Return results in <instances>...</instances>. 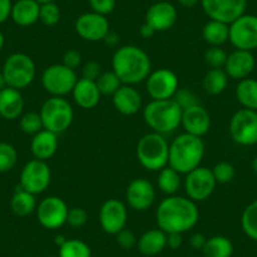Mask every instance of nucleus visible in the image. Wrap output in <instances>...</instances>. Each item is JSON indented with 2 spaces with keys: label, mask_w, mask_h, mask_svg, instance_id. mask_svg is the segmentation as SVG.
Instances as JSON below:
<instances>
[{
  "label": "nucleus",
  "mask_w": 257,
  "mask_h": 257,
  "mask_svg": "<svg viewBox=\"0 0 257 257\" xmlns=\"http://www.w3.org/2000/svg\"><path fill=\"white\" fill-rule=\"evenodd\" d=\"M13 3L12 0H0V24L6 23L12 14Z\"/></svg>",
  "instance_id": "nucleus-48"
},
{
  "label": "nucleus",
  "mask_w": 257,
  "mask_h": 257,
  "mask_svg": "<svg viewBox=\"0 0 257 257\" xmlns=\"http://www.w3.org/2000/svg\"><path fill=\"white\" fill-rule=\"evenodd\" d=\"M113 107L117 112L125 116L137 115L143 106V98L139 91L130 85H121L112 95Z\"/></svg>",
  "instance_id": "nucleus-22"
},
{
  "label": "nucleus",
  "mask_w": 257,
  "mask_h": 257,
  "mask_svg": "<svg viewBox=\"0 0 257 257\" xmlns=\"http://www.w3.org/2000/svg\"><path fill=\"white\" fill-rule=\"evenodd\" d=\"M254 66H256V61H254V56L252 54V52L234 49L227 57L223 70L226 71L229 78L241 81L249 77V75L253 72Z\"/></svg>",
  "instance_id": "nucleus-21"
},
{
  "label": "nucleus",
  "mask_w": 257,
  "mask_h": 257,
  "mask_svg": "<svg viewBox=\"0 0 257 257\" xmlns=\"http://www.w3.org/2000/svg\"><path fill=\"white\" fill-rule=\"evenodd\" d=\"M73 100L76 105L80 106L81 108L90 110V108L96 107L101 100V92L98 91L96 81L86 80V78H78L75 88L72 91Z\"/></svg>",
  "instance_id": "nucleus-25"
},
{
  "label": "nucleus",
  "mask_w": 257,
  "mask_h": 257,
  "mask_svg": "<svg viewBox=\"0 0 257 257\" xmlns=\"http://www.w3.org/2000/svg\"><path fill=\"white\" fill-rule=\"evenodd\" d=\"M112 71L122 85L134 86L147 81L152 73V61L144 49L138 46L118 47L112 56Z\"/></svg>",
  "instance_id": "nucleus-2"
},
{
  "label": "nucleus",
  "mask_w": 257,
  "mask_h": 257,
  "mask_svg": "<svg viewBox=\"0 0 257 257\" xmlns=\"http://www.w3.org/2000/svg\"><path fill=\"white\" fill-rule=\"evenodd\" d=\"M98 222L101 228L107 234H117L126 227L127 222V208L125 203L116 198L105 201L98 212Z\"/></svg>",
  "instance_id": "nucleus-16"
},
{
  "label": "nucleus",
  "mask_w": 257,
  "mask_h": 257,
  "mask_svg": "<svg viewBox=\"0 0 257 257\" xmlns=\"http://www.w3.org/2000/svg\"><path fill=\"white\" fill-rule=\"evenodd\" d=\"M39 115L42 117L43 127L57 135L68 130L75 117L72 105L68 100L56 96H51L48 100L44 101Z\"/></svg>",
  "instance_id": "nucleus-6"
},
{
  "label": "nucleus",
  "mask_w": 257,
  "mask_h": 257,
  "mask_svg": "<svg viewBox=\"0 0 257 257\" xmlns=\"http://www.w3.org/2000/svg\"><path fill=\"white\" fill-rule=\"evenodd\" d=\"M140 36L143 37V38H152L153 36H154L157 32L154 31V28H153L152 26H149L148 23H144L142 27H140Z\"/></svg>",
  "instance_id": "nucleus-52"
},
{
  "label": "nucleus",
  "mask_w": 257,
  "mask_h": 257,
  "mask_svg": "<svg viewBox=\"0 0 257 257\" xmlns=\"http://www.w3.org/2000/svg\"><path fill=\"white\" fill-rule=\"evenodd\" d=\"M102 73V68H101V64L96 61H87L86 63H83L82 66V78L90 81H96L100 75Z\"/></svg>",
  "instance_id": "nucleus-47"
},
{
  "label": "nucleus",
  "mask_w": 257,
  "mask_h": 257,
  "mask_svg": "<svg viewBox=\"0 0 257 257\" xmlns=\"http://www.w3.org/2000/svg\"><path fill=\"white\" fill-rule=\"evenodd\" d=\"M229 135L242 147L257 144V111L248 108L236 111L229 121Z\"/></svg>",
  "instance_id": "nucleus-9"
},
{
  "label": "nucleus",
  "mask_w": 257,
  "mask_h": 257,
  "mask_svg": "<svg viewBox=\"0 0 257 257\" xmlns=\"http://www.w3.org/2000/svg\"><path fill=\"white\" fill-rule=\"evenodd\" d=\"M173 100L179 105V107L182 110H185V108H189L192 106L199 105L198 96L193 92L189 88H178L177 93L174 95Z\"/></svg>",
  "instance_id": "nucleus-42"
},
{
  "label": "nucleus",
  "mask_w": 257,
  "mask_h": 257,
  "mask_svg": "<svg viewBox=\"0 0 257 257\" xmlns=\"http://www.w3.org/2000/svg\"><path fill=\"white\" fill-rule=\"evenodd\" d=\"M229 42L236 49H257V17L246 14L229 24Z\"/></svg>",
  "instance_id": "nucleus-13"
},
{
  "label": "nucleus",
  "mask_w": 257,
  "mask_h": 257,
  "mask_svg": "<svg viewBox=\"0 0 257 257\" xmlns=\"http://www.w3.org/2000/svg\"><path fill=\"white\" fill-rule=\"evenodd\" d=\"M102 42H105L106 46L108 47H116L118 44V36L115 33V32L110 31Z\"/></svg>",
  "instance_id": "nucleus-51"
},
{
  "label": "nucleus",
  "mask_w": 257,
  "mask_h": 257,
  "mask_svg": "<svg viewBox=\"0 0 257 257\" xmlns=\"http://www.w3.org/2000/svg\"><path fill=\"white\" fill-rule=\"evenodd\" d=\"M66 241H67V238H66L64 236H62V234H58V236L54 237V243H56L58 247L62 246Z\"/></svg>",
  "instance_id": "nucleus-54"
},
{
  "label": "nucleus",
  "mask_w": 257,
  "mask_h": 257,
  "mask_svg": "<svg viewBox=\"0 0 257 257\" xmlns=\"http://www.w3.org/2000/svg\"><path fill=\"white\" fill-rule=\"evenodd\" d=\"M155 188L145 178H135L128 183L126 188L125 198L128 207L135 211L145 212L154 204Z\"/></svg>",
  "instance_id": "nucleus-18"
},
{
  "label": "nucleus",
  "mask_w": 257,
  "mask_h": 257,
  "mask_svg": "<svg viewBox=\"0 0 257 257\" xmlns=\"http://www.w3.org/2000/svg\"><path fill=\"white\" fill-rule=\"evenodd\" d=\"M88 221V214L86 209L81 208V207H73L70 208L67 216V223L73 228H80L83 227Z\"/></svg>",
  "instance_id": "nucleus-43"
},
{
  "label": "nucleus",
  "mask_w": 257,
  "mask_h": 257,
  "mask_svg": "<svg viewBox=\"0 0 257 257\" xmlns=\"http://www.w3.org/2000/svg\"><path fill=\"white\" fill-rule=\"evenodd\" d=\"M61 9L54 2L52 3L41 4L39 11V21L47 27H54L61 21Z\"/></svg>",
  "instance_id": "nucleus-39"
},
{
  "label": "nucleus",
  "mask_w": 257,
  "mask_h": 257,
  "mask_svg": "<svg viewBox=\"0 0 257 257\" xmlns=\"http://www.w3.org/2000/svg\"><path fill=\"white\" fill-rule=\"evenodd\" d=\"M158 228L165 233H185L199 221V209L196 202L188 197L168 196L163 199L155 212Z\"/></svg>",
  "instance_id": "nucleus-1"
},
{
  "label": "nucleus",
  "mask_w": 257,
  "mask_h": 257,
  "mask_svg": "<svg viewBox=\"0 0 257 257\" xmlns=\"http://www.w3.org/2000/svg\"><path fill=\"white\" fill-rule=\"evenodd\" d=\"M82 63V54L76 49H68L64 52L63 57H62V64H64L66 67L71 68V70H77Z\"/></svg>",
  "instance_id": "nucleus-46"
},
{
  "label": "nucleus",
  "mask_w": 257,
  "mask_h": 257,
  "mask_svg": "<svg viewBox=\"0 0 257 257\" xmlns=\"http://www.w3.org/2000/svg\"><path fill=\"white\" fill-rule=\"evenodd\" d=\"M4 44H6V38H4V34L0 32V52L3 51Z\"/></svg>",
  "instance_id": "nucleus-56"
},
{
  "label": "nucleus",
  "mask_w": 257,
  "mask_h": 257,
  "mask_svg": "<svg viewBox=\"0 0 257 257\" xmlns=\"http://www.w3.org/2000/svg\"><path fill=\"white\" fill-rule=\"evenodd\" d=\"M217 182L212 169L207 167H198L185 174V194L193 202H203L213 194Z\"/></svg>",
  "instance_id": "nucleus-11"
},
{
  "label": "nucleus",
  "mask_w": 257,
  "mask_h": 257,
  "mask_svg": "<svg viewBox=\"0 0 257 257\" xmlns=\"http://www.w3.org/2000/svg\"><path fill=\"white\" fill-rule=\"evenodd\" d=\"M202 252L204 257H231L233 253V243L224 236H212L207 238Z\"/></svg>",
  "instance_id": "nucleus-33"
},
{
  "label": "nucleus",
  "mask_w": 257,
  "mask_h": 257,
  "mask_svg": "<svg viewBox=\"0 0 257 257\" xmlns=\"http://www.w3.org/2000/svg\"><path fill=\"white\" fill-rule=\"evenodd\" d=\"M137 246L145 256L159 254L167 247V233L160 228L149 229L140 236Z\"/></svg>",
  "instance_id": "nucleus-27"
},
{
  "label": "nucleus",
  "mask_w": 257,
  "mask_h": 257,
  "mask_svg": "<svg viewBox=\"0 0 257 257\" xmlns=\"http://www.w3.org/2000/svg\"><path fill=\"white\" fill-rule=\"evenodd\" d=\"M57 150H58V135L54 133L43 128L32 138L31 152L34 159L48 162L56 155Z\"/></svg>",
  "instance_id": "nucleus-23"
},
{
  "label": "nucleus",
  "mask_w": 257,
  "mask_h": 257,
  "mask_svg": "<svg viewBox=\"0 0 257 257\" xmlns=\"http://www.w3.org/2000/svg\"><path fill=\"white\" fill-rule=\"evenodd\" d=\"M36 2H38L39 4H46V3H52V2H54V0H36Z\"/></svg>",
  "instance_id": "nucleus-58"
},
{
  "label": "nucleus",
  "mask_w": 257,
  "mask_h": 257,
  "mask_svg": "<svg viewBox=\"0 0 257 257\" xmlns=\"http://www.w3.org/2000/svg\"><path fill=\"white\" fill-rule=\"evenodd\" d=\"M252 169H253L254 174L257 175V155L253 158V160H252Z\"/></svg>",
  "instance_id": "nucleus-57"
},
{
  "label": "nucleus",
  "mask_w": 257,
  "mask_h": 257,
  "mask_svg": "<svg viewBox=\"0 0 257 257\" xmlns=\"http://www.w3.org/2000/svg\"><path fill=\"white\" fill-rule=\"evenodd\" d=\"M211 125V115L201 103L183 110L180 126H183L184 133L194 135V137L203 138L209 132Z\"/></svg>",
  "instance_id": "nucleus-19"
},
{
  "label": "nucleus",
  "mask_w": 257,
  "mask_h": 257,
  "mask_svg": "<svg viewBox=\"0 0 257 257\" xmlns=\"http://www.w3.org/2000/svg\"><path fill=\"white\" fill-rule=\"evenodd\" d=\"M137 158L145 169L159 172L169 164V143L158 133L145 134L138 142Z\"/></svg>",
  "instance_id": "nucleus-5"
},
{
  "label": "nucleus",
  "mask_w": 257,
  "mask_h": 257,
  "mask_svg": "<svg viewBox=\"0 0 257 257\" xmlns=\"http://www.w3.org/2000/svg\"><path fill=\"white\" fill-rule=\"evenodd\" d=\"M68 211L67 203L61 197L49 196L39 202L36 214L42 227L54 231L67 223Z\"/></svg>",
  "instance_id": "nucleus-12"
},
{
  "label": "nucleus",
  "mask_w": 257,
  "mask_h": 257,
  "mask_svg": "<svg viewBox=\"0 0 257 257\" xmlns=\"http://www.w3.org/2000/svg\"><path fill=\"white\" fill-rule=\"evenodd\" d=\"M206 241H207L206 236L202 233H198V232H197V233H193L189 238L190 246H192L194 249H198V251L199 249L202 251V248H203L204 244H206Z\"/></svg>",
  "instance_id": "nucleus-50"
},
{
  "label": "nucleus",
  "mask_w": 257,
  "mask_h": 257,
  "mask_svg": "<svg viewBox=\"0 0 257 257\" xmlns=\"http://www.w3.org/2000/svg\"><path fill=\"white\" fill-rule=\"evenodd\" d=\"M206 153V145L202 138L188 133L178 135L169 144V167L180 174H188L201 167Z\"/></svg>",
  "instance_id": "nucleus-3"
},
{
  "label": "nucleus",
  "mask_w": 257,
  "mask_h": 257,
  "mask_svg": "<svg viewBox=\"0 0 257 257\" xmlns=\"http://www.w3.org/2000/svg\"><path fill=\"white\" fill-rule=\"evenodd\" d=\"M178 3L183 8H193L199 3V0H178Z\"/></svg>",
  "instance_id": "nucleus-53"
},
{
  "label": "nucleus",
  "mask_w": 257,
  "mask_h": 257,
  "mask_svg": "<svg viewBox=\"0 0 257 257\" xmlns=\"http://www.w3.org/2000/svg\"><path fill=\"white\" fill-rule=\"evenodd\" d=\"M37 206L38 203L34 194L27 192L21 187L17 188L11 199V208L14 214L19 217H27L36 212Z\"/></svg>",
  "instance_id": "nucleus-29"
},
{
  "label": "nucleus",
  "mask_w": 257,
  "mask_h": 257,
  "mask_svg": "<svg viewBox=\"0 0 257 257\" xmlns=\"http://www.w3.org/2000/svg\"><path fill=\"white\" fill-rule=\"evenodd\" d=\"M6 87H8V86H7V82H6V78H4L3 73L0 72V91H3Z\"/></svg>",
  "instance_id": "nucleus-55"
},
{
  "label": "nucleus",
  "mask_w": 257,
  "mask_h": 257,
  "mask_svg": "<svg viewBox=\"0 0 257 257\" xmlns=\"http://www.w3.org/2000/svg\"><path fill=\"white\" fill-rule=\"evenodd\" d=\"M59 257H91L90 246L86 242L77 238H71L58 247Z\"/></svg>",
  "instance_id": "nucleus-34"
},
{
  "label": "nucleus",
  "mask_w": 257,
  "mask_h": 257,
  "mask_svg": "<svg viewBox=\"0 0 257 257\" xmlns=\"http://www.w3.org/2000/svg\"><path fill=\"white\" fill-rule=\"evenodd\" d=\"M41 4L36 0H17L13 3L11 18L19 27H31L39 21Z\"/></svg>",
  "instance_id": "nucleus-26"
},
{
  "label": "nucleus",
  "mask_w": 257,
  "mask_h": 257,
  "mask_svg": "<svg viewBox=\"0 0 257 257\" xmlns=\"http://www.w3.org/2000/svg\"><path fill=\"white\" fill-rule=\"evenodd\" d=\"M92 12L107 17L116 8V0H88Z\"/></svg>",
  "instance_id": "nucleus-45"
},
{
  "label": "nucleus",
  "mask_w": 257,
  "mask_h": 257,
  "mask_svg": "<svg viewBox=\"0 0 257 257\" xmlns=\"http://www.w3.org/2000/svg\"><path fill=\"white\" fill-rule=\"evenodd\" d=\"M24 98L19 90L6 87L0 91V116L8 121L17 120L23 115Z\"/></svg>",
  "instance_id": "nucleus-24"
},
{
  "label": "nucleus",
  "mask_w": 257,
  "mask_h": 257,
  "mask_svg": "<svg viewBox=\"0 0 257 257\" xmlns=\"http://www.w3.org/2000/svg\"><path fill=\"white\" fill-rule=\"evenodd\" d=\"M209 19L231 24L246 12L247 0H199Z\"/></svg>",
  "instance_id": "nucleus-15"
},
{
  "label": "nucleus",
  "mask_w": 257,
  "mask_h": 257,
  "mask_svg": "<svg viewBox=\"0 0 257 257\" xmlns=\"http://www.w3.org/2000/svg\"><path fill=\"white\" fill-rule=\"evenodd\" d=\"M52 180V172L48 163L32 159L23 167L19 177V187L34 196L42 194L48 189Z\"/></svg>",
  "instance_id": "nucleus-10"
},
{
  "label": "nucleus",
  "mask_w": 257,
  "mask_h": 257,
  "mask_svg": "<svg viewBox=\"0 0 257 257\" xmlns=\"http://www.w3.org/2000/svg\"><path fill=\"white\" fill-rule=\"evenodd\" d=\"M180 173L173 169L172 167L167 165L159 170V174L157 178V185L159 190L167 196H174L179 190L180 185H182V178H180Z\"/></svg>",
  "instance_id": "nucleus-32"
},
{
  "label": "nucleus",
  "mask_w": 257,
  "mask_h": 257,
  "mask_svg": "<svg viewBox=\"0 0 257 257\" xmlns=\"http://www.w3.org/2000/svg\"><path fill=\"white\" fill-rule=\"evenodd\" d=\"M234 93L242 107L257 111V80L248 77L238 81Z\"/></svg>",
  "instance_id": "nucleus-30"
},
{
  "label": "nucleus",
  "mask_w": 257,
  "mask_h": 257,
  "mask_svg": "<svg viewBox=\"0 0 257 257\" xmlns=\"http://www.w3.org/2000/svg\"><path fill=\"white\" fill-rule=\"evenodd\" d=\"M228 75L223 68H211L203 78V88L212 96L221 95L228 86Z\"/></svg>",
  "instance_id": "nucleus-31"
},
{
  "label": "nucleus",
  "mask_w": 257,
  "mask_h": 257,
  "mask_svg": "<svg viewBox=\"0 0 257 257\" xmlns=\"http://www.w3.org/2000/svg\"><path fill=\"white\" fill-rule=\"evenodd\" d=\"M145 82L152 100H169L174 97L179 88V78L169 68L152 71Z\"/></svg>",
  "instance_id": "nucleus-14"
},
{
  "label": "nucleus",
  "mask_w": 257,
  "mask_h": 257,
  "mask_svg": "<svg viewBox=\"0 0 257 257\" xmlns=\"http://www.w3.org/2000/svg\"><path fill=\"white\" fill-rule=\"evenodd\" d=\"M241 227L248 238L257 242V199L251 202L242 212Z\"/></svg>",
  "instance_id": "nucleus-35"
},
{
  "label": "nucleus",
  "mask_w": 257,
  "mask_h": 257,
  "mask_svg": "<svg viewBox=\"0 0 257 257\" xmlns=\"http://www.w3.org/2000/svg\"><path fill=\"white\" fill-rule=\"evenodd\" d=\"M76 33L88 42H102L110 32V23L105 16L90 12L81 14L75 23Z\"/></svg>",
  "instance_id": "nucleus-17"
},
{
  "label": "nucleus",
  "mask_w": 257,
  "mask_h": 257,
  "mask_svg": "<svg viewBox=\"0 0 257 257\" xmlns=\"http://www.w3.org/2000/svg\"><path fill=\"white\" fill-rule=\"evenodd\" d=\"M19 127L23 133L28 135H36L41 130H43V122L39 112L29 111V112L23 113L19 117Z\"/></svg>",
  "instance_id": "nucleus-38"
},
{
  "label": "nucleus",
  "mask_w": 257,
  "mask_h": 257,
  "mask_svg": "<svg viewBox=\"0 0 257 257\" xmlns=\"http://www.w3.org/2000/svg\"><path fill=\"white\" fill-rule=\"evenodd\" d=\"M178 19V11L169 2H158L149 7L145 14V23L155 32H165L172 28Z\"/></svg>",
  "instance_id": "nucleus-20"
},
{
  "label": "nucleus",
  "mask_w": 257,
  "mask_h": 257,
  "mask_svg": "<svg viewBox=\"0 0 257 257\" xmlns=\"http://www.w3.org/2000/svg\"><path fill=\"white\" fill-rule=\"evenodd\" d=\"M213 177L216 179L217 184H228L234 179L236 175V169L233 165L228 162L217 163L214 168L212 169Z\"/></svg>",
  "instance_id": "nucleus-40"
},
{
  "label": "nucleus",
  "mask_w": 257,
  "mask_h": 257,
  "mask_svg": "<svg viewBox=\"0 0 257 257\" xmlns=\"http://www.w3.org/2000/svg\"><path fill=\"white\" fill-rule=\"evenodd\" d=\"M116 242H117L118 246L123 249H130L134 246H137L138 238L135 236V233L130 229H127L125 227L123 229H121L117 234H115Z\"/></svg>",
  "instance_id": "nucleus-44"
},
{
  "label": "nucleus",
  "mask_w": 257,
  "mask_h": 257,
  "mask_svg": "<svg viewBox=\"0 0 257 257\" xmlns=\"http://www.w3.org/2000/svg\"><path fill=\"white\" fill-rule=\"evenodd\" d=\"M18 162V152L9 143H0V173H8Z\"/></svg>",
  "instance_id": "nucleus-37"
},
{
  "label": "nucleus",
  "mask_w": 257,
  "mask_h": 257,
  "mask_svg": "<svg viewBox=\"0 0 257 257\" xmlns=\"http://www.w3.org/2000/svg\"><path fill=\"white\" fill-rule=\"evenodd\" d=\"M96 85H97L98 91L101 92V95L112 96L113 93L121 87L122 82H121L120 78L117 77V75L111 70L103 71L100 75V77L96 80Z\"/></svg>",
  "instance_id": "nucleus-36"
},
{
  "label": "nucleus",
  "mask_w": 257,
  "mask_h": 257,
  "mask_svg": "<svg viewBox=\"0 0 257 257\" xmlns=\"http://www.w3.org/2000/svg\"><path fill=\"white\" fill-rule=\"evenodd\" d=\"M183 244V234L173 232V233H167V247L172 249L180 248Z\"/></svg>",
  "instance_id": "nucleus-49"
},
{
  "label": "nucleus",
  "mask_w": 257,
  "mask_h": 257,
  "mask_svg": "<svg viewBox=\"0 0 257 257\" xmlns=\"http://www.w3.org/2000/svg\"><path fill=\"white\" fill-rule=\"evenodd\" d=\"M227 57L228 54L221 47H209L204 53V61L211 68H223Z\"/></svg>",
  "instance_id": "nucleus-41"
},
{
  "label": "nucleus",
  "mask_w": 257,
  "mask_h": 257,
  "mask_svg": "<svg viewBox=\"0 0 257 257\" xmlns=\"http://www.w3.org/2000/svg\"><path fill=\"white\" fill-rule=\"evenodd\" d=\"M78 77L75 70L64 64H52L42 73V86L44 90L56 97H64L72 93Z\"/></svg>",
  "instance_id": "nucleus-8"
},
{
  "label": "nucleus",
  "mask_w": 257,
  "mask_h": 257,
  "mask_svg": "<svg viewBox=\"0 0 257 257\" xmlns=\"http://www.w3.org/2000/svg\"><path fill=\"white\" fill-rule=\"evenodd\" d=\"M204 42L209 47H221L229 41V24L209 19L202 29Z\"/></svg>",
  "instance_id": "nucleus-28"
},
{
  "label": "nucleus",
  "mask_w": 257,
  "mask_h": 257,
  "mask_svg": "<svg viewBox=\"0 0 257 257\" xmlns=\"http://www.w3.org/2000/svg\"><path fill=\"white\" fill-rule=\"evenodd\" d=\"M2 73L8 87L22 91L33 83L37 75V67L32 57L17 52L6 59Z\"/></svg>",
  "instance_id": "nucleus-7"
},
{
  "label": "nucleus",
  "mask_w": 257,
  "mask_h": 257,
  "mask_svg": "<svg viewBox=\"0 0 257 257\" xmlns=\"http://www.w3.org/2000/svg\"><path fill=\"white\" fill-rule=\"evenodd\" d=\"M183 110L173 98L152 100L143 108V118L154 133L172 134L180 126Z\"/></svg>",
  "instance_id": "nucleus-4"
}]
</instances>
